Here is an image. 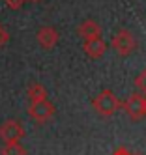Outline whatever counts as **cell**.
<instances>
[{
	"label": "cell",
	"instance_id": "obj_10",
	"mask_svg": "<svg viewBox=\"0 0 146 155\" xmlns=\"http://www.w3.org/2000/svg\"><path fill=\"white\" fill-rule=\"evenodd\" d=\"M0 153L2 155H26V150L19 142H13V144H4V148Z\"/></svg>",
	"mask_w": 146,
	"mask_h": 155
},
{
	"label": "cell",
	"instance_id": "obj_11",
	"mask_svg": "<svg viewBox=\"0 0 146 155\" xmlns=\"http://www.w3.org/2000/svg\"><path fill=\"white\" fill-rule=\"evenodd\" d=\"M135 86L141 94H146V69L142 73H139V77L135 79Z\"/></svg>",
	"mask_w": 146,
	"mask_h": 155
},
{
	"label": "cell",
	"instance_id": "obj_9",
	"mask_svg": "<svg viewBox=\"0 0 146 155\" xmlns=\"http://www.w3.org/2000/svg\"><path fill=\"white\" fill-rule=\"evenodd\" d=\"M26 95H28V101L30 103H36V101H43V99H47V88L39 82H34L28 86L26 90Z\"/></svg>",
	"mask_w": 146,
	"mask_h": 155
},
{
	"label": "cell",
	"instance_id": "obj_1",
	"mask_svg": "<svg viewBox=\"0 0 146 155\" xmlns=\"http://www.w3.org/2000/svg\"><path fill=\"white\" fill-rule=\"evenodd\" d=\"M92 108L101 118H110V116H114L116 110L120 108V101H118V97L112 94L110 90H103V92H99L94 97Z\"/></svg>",
	"mask_w": 146,
	"mask_h": 155
},
{
	"label": "cell",
	"instance_id": "obj_15",
	"mask_svg": "<svg viewBox=\"0 0 146 155\" xmlns=\"http://www.w3.org/2000/svg\"><path fill=\"white\" fill-rule=\"evenodd\" d=\"M30 2H39V0H30Z\"/></svg>",
	"mask_w": 146,
	"mask_h": 155
},
{
	"label": "cell",
	"instance_id": "obj_5",
	"mask_svg": "<svg viewBox=\"0 0 146 155\" xmlns=\"http://www.w3.org/2000/svg\"><path fill=\"white\" fill-rule=\"evenodd\" d=\"M25 137V127H22L17 120H6L0 125V140L4 144H13L21 142V138Z\"/></svg>",
	"mask_w": 146,
	"mask_h": 155
},
{
	"label": "cell",
	"instance_id": "obj_4",
	"mask_svg": "<svg viewBox=\"0 0 146 155\" xmlns=\"http://www.w3.org/2000/svg\"><path fill=\"white\" fill-rule=\"evenodd\" d=\"M54 105L47 99L43 101H36V103H30L28 107V116L36 121V124H47V121L54 116Z\"/></svg>",
	"mask_w": 146,
	"mask_h": 155
},
{
	"label": "cell",
	"instance_id": "obj_13",
	"mask_svg": "<svg viewBox=\"0 0 146 155\" xmlns=\"http://www.w3.org/2000/svg\"><path fill=\"white\" fill-rule=\"evenodd\" d=\"M112 155H133V151H129L127 148L120 146V148H116V150H114V153H112Z\"/></svg>",
	"mask_w": 146,
	"mask_h": 155
},
{
	"label": "cell",
	"instance_id": "obj_8",
	"mask_svg": "<svg viewBox=\"0 0 146 155\" xmlns=\"http://www.w3.org/2000/svg\"><path fill=\"white\" fill-rule=\"evenodd\" d=\"M83 49L86 52V56H90L92 60H97V58H101L107 52V43L101 39V38H96V39L84 41V47Z\"/></svg>",
	"mask_w": 146,
	"mask_h": 155
},
{
	"label": "cell",
	"instance_id": "obj_12",
	"mask_svg": "<svg viewBox=\"0 0 146 155\" xmlns=\"http://www.w3.org/2000/svg\"><path fill=\"white\" fill-rule=\"evenodd\" d=\"M25 2H26V0H6V6L9 9H21Z\"/></svg>",
	"mask_w": 146,
	"mask_h": 155
},
{
	"label": "cell",
	"instance_id": "obj_7",
	"mask_svg": "<svg viewBox=\"0 0 146 155\" xmlns=\"http://www.w3.org/2000/svg\"><path fill=\"white\" fill-rule=\"evenodd\" d=\"M77 34L81 36L84 41H88V39H96V38H101V26L96 23V21H92V19H86L84 23H81V25H79V28H77Z\"/></svg>",
	"mask_w": 146,
	"mask_h": 155
},
{
	"label": "cell",
	"instance_id": "obj_14",
	"mask_svg": "<svg viewBox=\"0 0 146 155\" xmlns=\"http://www.w3.org/2000/svg\"><path fill=\"white\" fill-rule=\"evenodd\" d=\"M144 95V108H146V94H142Z\"/></svg>",
	"mask_w": 146,
	"mask_h": 155
},
{
	"label": "cell",
	"instance_id": "obj_16",
	"mask_svg": "<svg viewBox=\"0 0 146 155\" xmlns=\"http://www.w3.org/2000/svg\"><path fill=\"white\" fill-rule=\"evenodd\" d=\"M133 155H141V153H133Z\"/></svg>",
	"mask_w": 146,
	"mask_h": 155
},
{
	"label": "cell",
	"instance_id": "obj_6",
	"mask_svg": "<svg viewBox=\"0 0 146 155\" xmlns=\"http://www.w3.org/2000/svg\"><path fill=\"white\" fill-rule=\"evenodd\" d=\"M36 39H38L41 49L49 51V49H53L56 43H58L60 34H58V30H56L54 26H41L38 30V34H36Z\"/></svg>",
	"mask_w": 146,
	"mask_h": 155
},
{
	"label": "cell",
	"instance_id": "obj_2",
	"mask_svg": "<svg viewBox=\"0 0 146 155\" xmlns=\"http://www.w3.org/2000/svg\"><path fill=\"white\" fill-rule=\"evenodd\" d=\"M110 45H112V49H114L120 56H131V54L137 51L139 41H137V38H135L133 32L122 28V30H118L116 34L112 36Z\"/></svg>",
	"mask_w": 146,
	"mask_h": 155
},
{
	"label": "cell",
	"instance_id": "obj_3",
	"mask_svg": "<svg viewBox=\"0 0 146 155\" xmlns=\"http://www.w3.org/2000/svg\"><path fill=\"white\" fill-rule=\"evenodd\" d=\"M122 110L126 112L131 120L135 121H139L142 118H146V108H144V95L141 92H135L131 94L124 103H120Z\"/></svg>",
	"mask_w": 146,
	"mask_h": 155
}]
</instances>
